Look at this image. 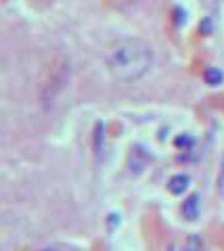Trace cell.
<instances>
[{"label": "cell", "mask_w": 224, "mask_h": 251, "mask_svg": "<svg viewBox=\"0 0 224 251\" xmlns=\"http://www.w3.org/2000/svg\"><path fill=\"white\" fill-rule=\"evenodd\" d=\"M174 145L176 149H180V151H189V149L195 147V136L191 134H178L174 138Z\"/></svg>", "instance_id": "obj_6"}, {"label": "cell", "mask_w": 224, "mask_h": 251, "mask_svg": "<svg viewBox=\"0 0 224 251\" xmlns=\"http://www.w3.org/2000/svg\"><path fill=\"white\" fill-rule=\"evenodd\" d=\"M201 247H203V243L197 234H191L187 243H184V251H201Z\"/></svg>", "instance_id": "obj_7"}, {"label": "cell", "mask_w": 224, "mask_h": 251, "mask_svg": "<svg viewBox=\"0 0 224 251\" xmlns=\"http://www.w3.org/2000/svg\"><path fill=\"white\" fill-rule=\"evenodd\" d=\"M218 193L224 197V159H222V166H220V174H218Z\"/></svg>", "instance_id": "obj_9"}, {"label": "cell", "mask_w": 224, "mask_h": 251, "mask_svg": "<svg viewBox=\"0 0 224 251\" xmlns=\"http://www.w3.org/2000/svg\"><path fill=\"white\" fill-rule=\"evenodd\" d=\"M182 21H187V13H182V9H176V23L180 25Z\"/></svg>", "instance_id": "obj_11"}, {"label": "cell", "mask_w": 224, "mask_h": 251, "mask_svg": "<svg viewBox=\"0 0 224 251\" xmlns=\"http://www.w3.org/2000/svg\"><path fill=\"white\" fill-rule=\"evenodd\" d=\"M151 61H153V52L149 44L136 40V38L118 42L107 54L109 72L122 82H132L145 75L151 67Z\"/></svg>", "instance_id": "obj_1"}, {"label": "cell", "mask_w": 224, "mask_h": 251, "mask_svg": "<svg viewBox=\"0 0 224 251\" xmlns=\"http://www.w3.org/2000/svg\"><path fill=\"white\" fill-rule=\"evenodd\" d=\"M203 80H205L207 86H220L224 82V74H222V69H218V67H205Z\"/></svg>", "instance_id": "obj_5"}, {"label": "cell", "mask_w": 224, "mask_h": 251, "mask_svg": "<svg viewBox=\"0 0 224 251\" xmlns=\"http://www.w3.org/2000/svg\"><path fill=\"white\" fill-rule=\"evenodd\" d=\"M103 124H97V132H95V149L99 151V149L103 147Z\"/></svg>", "instance_id": "obj_8"}, {"label": "cell", "mask_w": 224, "mask_h": 251, "mask_svg": "<svg viewBox=\"0 0 224 251\" xmlns=\"http://www.w3.org/2000/svg\"><path fill=\"white\" fill-rule=\"evenodd\" d=\"M149 153L145 151V147L141 145H134L130 149V155H128V168H130V174H141V172L147 168L149 163Z\"/></svg>", "instance_id": "obj_2"}, {"label": "cell", "mask_w": 224, "mask_h": 251, "mask_svg": "<svg viewBox=\"0 0 224 251\" xmlns=\"http://www.w3.org/2000/svg\"><path fill=\"white\" fill-rule=\"evenodd\" d=\"M180 211H182L184 220H189V222H195V220L199 218V195L197 193L189 195V197L182 201Z\"/></svg>", "instance_id": "obj_3"}, {"label": "cell", "mask_w": 224, "mask_h": 251, "mask_svg": "<svg viewBox=\"0 0 224 251\" xmlns=\"http://www.w3.org/2000/svg\"><path fill=\"white\" fill-rule=\"evenodd\" d=\"M199 29H201V34H212V23H210V19H205L203 23H201V25H199Z\"/></svg>", "instance_id": "obj_10"}, {"label": "cell", "mask_w": 224, "mask_h": 251, "mask_svg": "<svg viewBox=\"0 0 224 251\" xmlns=\"http://www.w3.org/2000/svg\"><path fill=\"white\" fill-rule=\"evenodd\" d=\"M42 251H57V249H42Z\"/></svg>", "instance_id": "obj_12"}, {"label": "cell", "mask_w": 224, "mask_h": 251, "mask_svg": "<svg viewBox=\"0 0 224 251\" xmlns=\"http://www.w3.org/2000/svg\"><path fill=\"white\" fill-rule=\"evenodd\" d=\"M191 186V178L187 174H176L168 180V191L172 195H182Z\"/></svg>", "instance_id": "obj_4"}]
</instances>
